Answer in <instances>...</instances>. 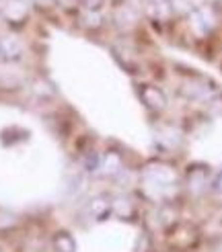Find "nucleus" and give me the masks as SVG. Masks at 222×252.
I'll return each mask as SVG.
<instances>
[{
	"label": "nucleus",
	"mask_w": 222,
	"mask_h": 252,
	"mask_svg": "<svg viewBox=\"0 0 222 252\" xmlns=\"http://www.w3.org/2000/svg\"><path fill=\"white\" fill-rule=\"evenodd\" d=\"M140 98H142V103L146 105V109H150L152 113H160V111H165V107H167L165 93L160 91V88H156V86H150V84L140 86Z\"/></svg>",
	"instance_id": "1"
},
{
	"label": "nucleus",
	"mask_w": 222,
	"mask_h": 252,
	"mask_svg": "<svg viewBox=\"0 0 222 252\" xmlns=\"http://www.w3.org/2000/svg\"><path fill=\"white\" fill-rule=\"evenodd\" d=\"M2 17L10 25H23L29 19V6L25 0H6L2 6Z\"/></svg>",
	"instance_id": "2"
},
{
	"label": "nucleus",
	"mask_w": 222,
	"mask_h": 252,
	"mask_svg": "<svg viewBox=\"0 0 222 252\" xmlns=\"http://www.w3.org/2000/svg\"><path fill=\"white\" fill-rule=\"evenodd\" d=\"M0 47H2V60H21L23 56V43L17 39V37H2L0 39Z\"/></svg>",
	"instance_id": "3"
},
{
	"label": "nucleus",
	"mask_w": 222,
	"mask_h": 252,
	"mask_svg": "<svg viewBox=\"0 0 222 252\" xmlns=\"http://www.w3.org/2000/svg\"><path fill=\"white\" fill-rule=\"evenodd\" d=\"M187 187L191 193H202L208 187V170L206 168H189L187 172Z\"/></svg>",
	"instance_id": "4"
},
{
	"label": "nucleus",
	"mask_w": 222,
	"mask_h": 252,
	"mask_svg": "<svg viewBox=\"0 0 222 252\" xmlns=\"http://www.w3.org/2000/svg\"><path fill=\"white\" fill-rule=\"evenodd\" d=\"M111 213V201L107 197H95L89 203V216L95 221H103Z\"/></svg>",
	"instance_id": "5"
},
{
	"label": "nucleus",
	"mask_w": 222,
	"mask_h": 252,
	"mask_svg": "<svg viewBox=\"0 0 222 252\" xmlns=\"http://www.w3.org/2000/svg\"><path fill=\"white\" fill-rule=\"evenodd\" d=\"M52 246L56 252H76V240L68 232H56L52 238Z\"/></svg>",
	"instance_id": "6"
},
{
	"label": "nucleus",
	"mask_w": 222,
	"mask_h": 252,
	"mask_svg": "<svg viewBox=\"0 0 222 252\" xmlns=\"http://www.w3.org/2000/svg\"><path fill=\"white\" fill-rule=\"evenodd\" d=\"M80 25L84 29H91V31H97L103 27V17L99 10H82V15L78 17Z\"/></svg>",
	"instance_id": "7"
},
{
	"label": "nucleus",
	"mask_w": 222,
	"mask_h": 252,
	"mask_svg": "<svg viewBox=\"0 0 222 252\" xmlns=\"http://www.w3.org/2000/svg\"><path fill=\"white\" fill-rule=\"evenodd\" d=\"M99 168H103L107 174H117L121 170V158L119 154H113V152H109L103 160H101V166Z\"/></svg>",
	"instance_id": "8"
},
{
	"label": "nucleus",
	"mask_w": 222,
	"mask_h": 252,
	"mask_svg": "<svg viewBox=\"0 0 222 252\" xmlns=\"http://www.w3.org/2000/svg\"><path fill=\"white\" fill-rule=\"evenodd\" d=\"M169 6L173 15H179V17H187L195 10L191 0H169Z\"/></svg>",
	"instance_id": "9"
},
{
	"label": "nucleus",
	"mask_w": 222,
	"mask_h": 252,
	"mask_svg": "<svg viewBox=\"0 0 222 252\" xmlns=\"http://www.w3.org/2000/svg\"><path fill=\"white\" fill-rule=\"evenodd\" d=\"M19 225V216L8 209H0V232H10Z\"/></svg>",
	"instance_id": "10"
},
{
	"label": "nucleus",
	"mask_w": 222,
	"mask_h": 252,
	"mask_svg": "<svg viewBox=\"0 0 222 252\" xmlns=\"http://www.w3.org/2000/svg\"><path fill=\"white\" fill-rule=\"evenodd\" d=\"M105 0H76V4L82 8V10H101Z\"/></svg>",
	"instance_id": "11"
},
{
	"label": "nucleus",
	"mask_w": 222,
	"mask_h": 252,
	"mask_svg": "<svg viewBox=\"0 0 222 252\" xmlns=\"http://www.w3.org/2000/svg\"><path fill=\"white\" fill-rule=\"evenodd\" d=\"M99 166H101V158H99L95 152H91L84 160V168L89 172H95V170H99Z\"/></svg>",
	"instance_id": "12"
},
{
	"label": "nucleus",
	"mask_w": 222,
	"mask_h": 252,
	"mask_svg": "<svg viewBox=\"0 0 222 252\" xmlns=\"http://www.w3.org/2000/svg\"><path fill=\"white\" fill-rule=\"evenodd\" d=\"M148 250H150V238H148L146 234H140V238L136 240L134 252H148Z\"/></svg>",
	"instance_id": "13"
},
{
	"label": "nucleus",
	"mask_w": 222,
	"mask_h": 252,
	"mask_svg": "<svg viewBox=\"0 0 222 252\" xmlns=\"http://www.w3.org/2000/svg\"><path fill=\"white\" fill-rule=\"evenodd\" d=\"M210 189H212V193L216 197H222V170L212 179V183H210Z\"/></svg>",
	"instance_id": "14"
},
{
	"label": "nucleus",
	"mask_w": 222,
	"mask_h": 252,
	"mask_svg": "<svg viewBox=\"0 0 222 252\" xmlns=\"http://www.w3.org/2000/svg\"><path fill=\"white\" fill-rule=\"evenodd\" d=\"M0 62H2V47H0Z\"/></svg>",
	"instance_id": "15"
},
{
	"label": "nucleus",
	"mask_w": 222,
	"mask_h": 252,
	"mask_svg": "<svg viewBox=\"0 0 222 252\" xmlns=\"http://www.w3.org/2000/svg\"><path fill=\"white\" fill-rule=\"evenodd\" d=\"M218 252H222V244H220V248H218Z\"/></svg>",
	"instance_id": "16"
},
{
	"label": "nucleus",
	"mask_w": 222,
	"mask_h": 252,
	"mask_svg": "<svg viewBox=\"0 0 222 252\" xmlns=\"http://www.w3.org/2000/svg\"><path fill=\"white\" fill-rule=\"evenodd\" d=\"M0 252H4V250H2V246H0Z\"/></svg>",
	"instance_id": "17"
},
{
	"label": "nucleus",
	"mask_w": 222,
	"mask_h": 252,
	"mask_svg": "<svg viewBox=\"0 0 222 252\" xmlns=\"http://www.w3.org/2000/svg\"><path fill=\"white\" fill-rule=\"evenodd\" d=\"M220 68H222V64H220Z\"/></svg>",
	"instance_id": "18"
}]
</instances>
